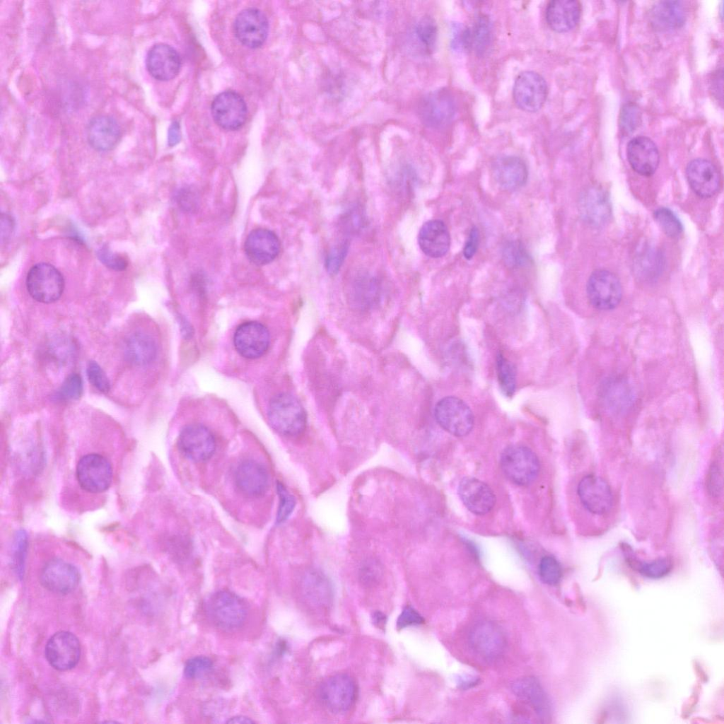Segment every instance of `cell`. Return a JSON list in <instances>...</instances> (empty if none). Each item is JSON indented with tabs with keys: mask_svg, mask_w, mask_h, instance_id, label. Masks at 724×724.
I'll use <instances>...</instances> for the list:
<instances>
[{
	"mask_svg": "<svg viewBox=\"0 0 724 724\" xmlns=\"http://www.w3.org/2000/svg\"><path fill=\"white\" fill-rule=\"evenodd\" d=\"M209 619L217 628L233 631L240 628L247 617L245 602L236 594L228 590L212 593L204 604Z\"/></svg>",
	"mask_w": 724,
	"mask_h": 724,
	"instance_id": "cell-1",
	"label": "cell"
},
{
	"mask_svg": "<svg viewBox=\"0 0 724 724\" xmlns=\"http://www.w3.org/2000/svg\"><path fill=\"white\" fill-rule=\"evenodd\" d=\"M268 419L272 428L279 433L294 437L305 429L306 413L300 402L291 394L281 393L271 400Z\"/></svg>",
	"mask_w": 724,
	"mask_h": 724,
	"instance_id": "cell-2",
	"label": "cell"
},
{
	"mask_svg": "<svg viewBox=\"0 0 724 724\" xmlns=\"http://www.w3.org/2000/svg\"><path fill=\"white\" fill-rule=\"evenodd\" d=\"M500 464L505 476L519 486L532 483L537 477L540 468L535 452L520 445L507 447L501 453Z\"/></svg>",
	"mask_w": 724,
	"mask_h": 724,
	"instance_id": "cell-3",
	"label": "cell"
},
{
	"mask_svg": "<svg viewBox=\"0 0 724 724\" xmlns=\"http://www.w3.org/2000/svg\"><path fill=\"white\" fill-rule=\"evenodd\" d=\"M357 696L355 680L346 674H337L323 680L318 688L322 705L333 713H344L354 704Z\"/></svg>",
	"mask_w": 724,
	"mask_h": 724,
	"instance_id": "cell-4",
	"label": "cell"
},
{
	"mask_svg": "<svg viewBox=\"0 0 724 724\" xmlns=\"http://www.w3.org/2000/svg\"><path fill=\"white\" fill-rule=\"evenodd\" d=\"M26 287L35 300L52 303L62 296L64 281L62 274L54 266L41 262L34 265L28 272Z\"/></svg>",
	"mask_w": 724,
	"mask_h": 724,
	"instance_id": "cell-5",
	"label": "cell"
},
{
	"mask_svg": "<svg viewBox=\"0 0 724 724\" xmlns=\"http://www.w3.org/2000/svg\"><path fill=\"white\" fill-rule=\"evenodd\" d=\"M434 416L437 423L455 436L467 435L474 426L471 409L457 397L448 396L440 399L436 404Z\"/></svg>",
	"mask_w": 724,
	"mask_h": 724,
	"instance_id": "cell-6",
	"label": "cell"
},
{
	"mask_svg": "<svg viewBox=\"0 0 724 724\" xmlns=\"http://www.w3.org/2000/svg\"><path fill=\"white\" fill-rule=\"evenodd\" d=\"M76 475L82 489L91 494H99L107 491L110 486L112 468L110 462L103 455L90 453L78 460Z\"/></svg>",
	"mask_w": 724,
	"mask_h": 724,
	"instance_id": "cell-7",
	"label": "cell"
},
{
	"mask_svg": "<svg viewBox=\"0 0 724 724\" xmlns=\"http://www.w3.org/2000/svg\"><path fill=\"white\" fill-rule=\"evenodd\" d=\"M457 103L448 89L433 90L425 95L419 105V115L423 123L433 129L448 125L457 112Z\"/></svg>",
	"mask_w": 724,
	"mask_h": 724,
	"instance_id": "cell-8",
	"label": "cell"
},
{
	"mask_svg": "<svg viewBox=\"0 0 724 724\" xmlns=\"http://www.w3.org/2000/svg\"><path fill=\"white\" fill-rule=\"evenodd\" d=\"M586 293L590 305L600 310L615 308L620 303L622 288L619 279L611 272L598 269L590 276Z\"/></svg>",
	"mask_w": 724,
	"mask_h": 724,
	"instance_id": "cell-9",
	"label": "cell"
},
{
	"mask_svg": "<svg viewBox=\"0 0 724 724\" xmlns=\"http://www.w3.org/2000/svg\"><path fill=\"white\" fill-rule=\"evenodd\" d=\"M548 94L544 78L538 73L525 71L516 78L513 96L516 105L523 111L535 112L544 105Z\"/></svg>",
	"mask_w": 724,
	"mask_h": 724,
	"instance_id": "cell-10",
	"label": "cell"
},
{
	"mask_svg": "<svg viewBox=\"0 0 724 724\" xmlns=\"http://www.w3.org/2000/svg\"><path fill=\"white\" fill-rule=\"evenodd\" d=\"M177 446L185 457L193 462H201L212 457L216 449V441L206 427L201 424H191L181 431Z\"/></svg>",
	"mask_w": 724,
	"mask_h": 724,
	"instance_id": "cell-11",
	"label": "cell"
},
{
	"mask_svg": "<svg viewBox=\"0 0 724 724\" xmlns=\"http://www.w3.org/2000/svg\"><path fill=\"white\" fill-rule=\"evenodd\" d=\"M49 665L59 671L74 668L80 659L81 645L78 638L71 632L61 631L52 636L45 649Z\"/></svg>",
	"mask_w": 724,
	"mask_h": 724,
	"instance_id": "cell-12",
	"label": "cell"
},
{
	"mask_svg": "<svg viewBox=\"0 0 724 724\" xmlns=\"http://www.w3.org/2000/svg\"><path fill=\"white\" fill-rule=\"evenodd\" d=\"M80 578L79 571L74 565L59 558L47 561L40 575L42 586L57 594H68L74 590Z\"/></svg>",
	"mask_w": 724,
	"mask_h": 724,
	"instance_id": "cell-13",
	"label": "cell"
},
{
	"mask_svg": "<svg viewBox=\"0 0 724 724\" xmlns=\"http://www.w3.org/2000/svg\"><path fill=\"white\" fill-rule=\"evenodd\" d=\"M211 114L221 127L235 130L243 125L247 117V106L237 93L226 90L218 94L211 104Z\"/></svg>",
	"mask_w": 724,
	"mask_h": 724,
	"instance_id": "cell-14",
	"label": "cell"
},
{
	"mask_svg": "<svg viewBox=\"0 0 724 724\" xmlns=\"http://www.w3.org/2000/svg\"><path fill=\"white\" fill-rule=\"evenodd\" d=\"M577 493L583 507L590 513L604 515L612 506L613 496L608 484L601 477L588 474L579 481Z\"/></svg>",
	"mask_w": 724,
	"mask_h": 724,
	"instance_id": "cell-15",
	"label": "cell"
},
{
	"mask_svg": "<svg viewBox=\"0 0 724 724\" xmlns=\"http://www.w3.org/2000/svg\"><path fill=\"white\" fill-rule=\"evenodd\" d=\"M268 30L266 16L257 8L243 10L234 21L235 36L241 43L250 48L260 47L267 37Z\"/></svg>",
	"mask_w": 724,
	"mask_h": 724,
	"instance_id": "cell-16",
	"label": "cell"
},
{
	"mask_svg": "<svg viewBox=\"0 0 724 724\" xmlns=\"http://www.w3.org/2000/svg\"><path fill=\"white\" fill-rule=\"evenodd\" d=\"M469 641L474 652L488 660L501 656L506 645L500 629L489 621H482L474 626L470 632Z\"/></svg>",
	"mask_w": 724,
	"mask_h": 724,
	"instance_id": "cell-17",
	"label": "cell"
},
{
	"mask_svg": "<svg viewBox=\"0 0 724 724\" xmlns=\"http://www.w3.org/2000/svg\"><path fill=\"white\" fill-rule=\"evenodd\" d=\"M267 329L257 322H247L240 325L233 337L237 351L247 358H256L263 355L269 345Z\"/></svg>",
	"mask_w": 724,
	"mask_h": 724,
	"instance_id": "cell-18",
	"label": "cell"
},
{
	"mask_svg": "<svg viewBox=\"0 0 724 724\" xmlns=\"http://www.w3.org/2000/svg\"><path fill=\"white\" fill-rule=\"evenodd\" d=\"M460 500L465 507L476 515H484L494 506L496 497L491 488L474 477H465L457 489Z\"/></svg>",
	"mask_w": 724,
	"mask_h": 724,
	"instance_id": "cell-19",
	"label": "cell"
},
{
	"mask_svg": "<svg viewBox=\"0 0 724 724\" xmlns=\"http://www.w3.org/2000/svg\"><path fill=\"white\" fill-rule=\"evenodd\" d=\"M148 73L159 81H168L177 76L181 67V59L171 46L158 43L148 52L146 61Z\"/></svg>",
	"mask_w": 724,
	"mask_h": 724,
	"instance_id": "cell-20",
	"label": "cell"
},
{
	"mask_svg": "<svg viewBox=\"0 0 724 724\" xmlns=\"http://www.w3.org/2000/svg\"><path fill=\"white\" fill-rule=\"evenodd\" d=\"M686 175L692 190L701 197H710L719 189L720 174L708 160L696 158L689 162L686 168Z\"/></svg>",
	"mask_w": 724,
	"mask_h": 724,
	"instance_id": "cell-21",
	"label": "cell"
},
{
	"mask_svg": "<svg viewBox=\"0 0 724 724\" xmlns=\"http://www.w3.org/2000/svg\"><path fill=\"white\" fill-rule=\"evenodd\" d=\"M280 242L276 235L266 228H257L247 235L245 252L247 258L257 265L272 262L279 255Z\"/></svg>",
	"mask_w": 724,
	"mask_h": 724,
	"instance_id": "cell-22",
	"label": "cell"
},
{
	"mask_svg": "<svg viewBox=\"0 0 724 724\" xmlns=\"http://www.w3.org/2000/svg\"><path fill=\"white\" fill-rule=\"evenodd\" d=\"M269 481L268 471L255 460H243L236 467L235 482L245 495L251 497L262 496L267 491Z\"/></svg>",
	"mask_w": 724,
	"mask_h": 724,
	"instance_id": "cell-23",
	"label": "cell"
},
{
	"mask_svg": "<svg viewBox=\"0 0 724 724\" xmlns=\"http://www.w3.org/2000/svg\"><path fill=\"white\" fill-rule=\"evenodd\" d=\"M626 155L631 168L643 176L652 175L658 168L660 155L655 143L646 136H637L630 140Z\"/></svg>",
	"mask_w": 724,
	"mask_h": 724,
	"instance_id": "cell-24",
	"label": "cell"
},
{
	"mask_svg": "<svg viewBox=\"0 0 724 724\" xmlns=\"http://www.w3.org/2000/svg\"><path fill=\"white\" fill-rule=\"evenodd\" d=\"M494 179L505 190H516L525 185L528 170L522 158L515 156H504L496 158L492 164Z\"/></svg>",
	"mask_w": 724,
	"mask_h": 724,
	"instance_id": "cell-25",
	"label": "cell"
},
{
	"mask_svg": "<svg viewBox=\"0 0 724 724\" xmlns=\"http://www.w3.org/2000/svg\"><path fill=\"white\" fill-rule=\"evenodd\" d=\"M600 397L607 410L622 414L628 411L635 401L634 390L629 382L621 377L606 379L600 388Z\"/></svg>",
	"mask_w": 724,
	"mask_h": 724,
	"instance_id": "cell-26",
	"label": "cell"
},
{
	"mask_svg": "<svg viewBox=\"0 0 724 724\" xmlns=\"http://www.w3.org/2000/svg\"><path fill=\"white\" fill-rule=\"evenodd\" d=\"M418 243L428 257L440 258L445 255L450 249V235L444 222L433 219L424 223L419 233Z\"/></svg>",
	"mask_w": 724,
	"mask_h": 724,
	"instance_id": "cell-27",
	"label": "cell"
},
{
	"mask_svg": "<svg viewBox=\"0 0 724 724\" xmlns=\"http://www.w3.org/2000/svg\"><path fill=\"white\" fill-rule=\"evenodd\" d=\"M86 136L92 148L99 151H107L116 146L121 131L114 118L98 115L89 121L86 127Z\"/></svg>",
	"mask_w": 724,
	"mask_h": 724,
	"instance_id": "cell-28",
	"label": "cell"
},
{
	"mask_svg": "<svg viewBox=\"0 0 724 724\" xmlns=\"http://www.w3.org/2000/svg\"><path fill=\"white\" fill-rule=\"evenodd\" d=\"M301 594L312 607L327 608L333 600L332 585L328 578L320 571H308L303 577Z\"/></svg>",
	"mask_w": 724,
	"mask_h": 724,
	"instance_id": "cell-29",
	"label": "cell"
},
{
	"mask_svg": "<svg viewBox=\"0 0 724 724\" xmlns=\"http://www.w3.org/2000/svg\"><path fill=\"white\" fill-rule=\"evenodd\" d=\"M579 210L583 218L593 226H601L609 218L611 205L606 192L596 187L586 189L579 200Z\"/></svg>",
	"mask_w": 724,
	"mask_h": 724,
	"instance_id": "cell-30",
	"label": "cell"
},
{
	"mask_svg": "<svg viewBox=\"0 0 724 724\" xmlns=\"http://www.w3.org/2000/svg\"><path fill=\"white\" fill-rule=\"evenodd\" d=\"M687 18V9L682 1H660L649 12L651 25L658 30L668 31L682 26Z\"/></svg>",
	"mask_w": 724,
	"mask_h": 724,
	"instance_id": "cell-31",
	"label": "cell"
},
{
	"mask_svg": "<svg viewBox=\"0 0 724 724\" xmlns=\"http://www.w3.org/2000/svg\"><path fill=\"white\" fill-rule=\"evenodd\" d=\"M580 5L573 0H554L546 8V20L555 32L566 33L572 30L578 23Z\"/></svg>",
	"mask_w": 724,
	"mask_h": 724,
	"instance_id": "cell-32",
	"label": "cell"
},
{
	"mask_svg": "<svg viewBox=\"0 0 724 724\" xmlns=\"http://www.w3.org/2000/svg\"><path fill=\"white\" fill-rule=\"evenodd\" d=\"M512 691L522 701L530 705L542 718L549 717L551 706L549 699L534 677H526L515 680L512 684Z\"/></svg>",
	"mask_w": 724,
	"mask_h": 724,
	"instance_id": "cell-33",
	"label": "cell"
},
{
	"mask_svg": "<svg viewBox=\"0 0 724 724\" xmlns=\"http://www.w3.org/2000/svg\"><path fill=\"white\" fill-rule=\"evenodd\" d=\"M157 344L150 334L136 331L126 339L124 354L129 363L136 366H145L151 363L157 354Z\"/></svg>",
	"mask_w": 724,
	"mask_h": 724,
	"instance_id": "cell-34",
	"label": "cell"
},
{
	"mask_svg": "<svg viewBox=\"0 0 724 724\" xmlns=\"http://www.w3.org/2000/svg\"><path fill=\"white\" fill-rule=\"evenodd\" d=\"M351 305L366 310L376 306L380 299V284L373 276H362L354 280L348 290Z\"/></svg>",
	"mask_w": 724,
	"mask_h": 724,
	"instance_id": "cell-35",
	"label": "cell"
},
{
	"mask_svg": "<svg viewBox=\"0 0 724 724\" xmlns=\"http://www.w3.org/2000/svg\"><path fill=\"white\" fill-rule=\"evenodd\" d=\"M621 547L629 566L643 576L653 579L660 578L667 576L672 568V561L670 558L664 557L651 561H643L634 555L632 548L627 544L622 543Z\"/></svg>",
	"mask_w": 724,
	"mask_h": 724,
	"instance_id": "cell-36",
	"label": "cell"
},
{
	"mask_svg": "<svg viewBox=\"0 0 724 724\" xmlns=\"http://www.w3.org/2000/svg\"><path fill=\"white\" fill-rule=\"evenodd\" d=\"M469 28L470 49L478 56L484 55L489 49L492 40V25L489 18L479 15Z\"/></svg>",
	"mask_w": 724,
	"mask_h": 724,
	"instance_id": "cell-37",
	"label": "cell"
},
{
	"mask_svg": "<svg viewBox=\"0 0 724 724\" xmlns=\"http://www.w3.org/2000/svg\"><path fill=\"white\" fill-rule=\"evenodd\" d=\"M496 372L500 390L507 397H511L516 388V368L501 353L496 356Z\"/></svg>",
	"mask_w": 724,
	"mask_h": 724,
	"instance_id": "cell-38",
	"label": "cell"
},
{
	"mask_svg": "<svg viewBox=\"0 0 724 724\" xmlns=\"http://www.w3.org/2000/svg\"><path fill=\"white\" fill-rule=\"evenodd\" d=\"M653 217L662 231L669 237H678L683 226L677 216L669 209L660 207L653 213Z\"/></svg>",
	"mask_w": 724,
	"mask_h": 724,
	"instance_id": "cell-39",
	"label": "cell"
},
{
	"mask_svg": "<svg viewBox=\"0 0 724 724\" xmlns=\"http://www.w3.org/2000/svg\"><path fill=\"white\" fill-rule=\"evenodd\" d=\"M418 40L426 51H432L438 38V27L436 21L429 16L423 17L415 27Z\"/></svg>",
	"mask_w": 724,
	"mask_h": 724,
	"instance_id": "cell-40",
	"label": "cell"
},
{
	"mask_svg": "<svg viewBox=\"0 0 724 724\" xmlns=\"http://www.w3.org/2000/svg\"><path fill=\"white\" fill-rule=\"evenodd\" d=\"M641 122V112L637 105L629 103L623 105L619 117L621 132L627 135L634 132Z\"/></svg>",
	"mask_w": 724,
	"mask_h": 724,
	"instance_id": "cell-41",
	"label": "cell"
},
{
	"mask_svg": "<svg viewBox=\"0 0 724 724\" xmlns=\"http://www.w3.org/2000/svg\"><path fill=\"white\" fill-rule=\"evenodd\" d=\"M503 257L508 266L524 267L530 262V257L522 244L513 240L507 243L503 248Z\"/></svg>",
	"mask_w": 724,
	"mask_h": 724,
	"instance_id": "cell-42",
	"label": "cell"
},
{
	"mask_svg": "<svg viewBox=\"0 0 724 724\" xmlns=\"http://www.w3.org/2000/svg\"><path fill=\"white\" fill-rule=\"evenodd\" d=\"M541 580L550 585H556L562 576V568L557 559L552 556H544L538 566Z\"/></svg>",
	"mask_w": 724,
	"mask_h": 724,
	"instance_id": "cell-43",
	"label": "cell"
},
{
	"mask_svg": "<svg viewBox=\"0 0 724 724\" xmlns=\"http://www.w3.org/2000/svg\"><path fill=\"white\" fill-rule=\"evenodd\" d=\"M349 248V242L346 239L336 243L327 252L325 257V268L328 274L335 275L338 273Z\"/></svg>",
	"mask_w": 724,
	"mask_h": 724,
	"instance_id": "cell-44",
	"label": "cell"
},
{
	"mask_svg": "<svg viewBox=\"0 0 724 724\" xmlns=\"http://www.w3.org/2000/svg\"><path fill=\"white\" fill-rule=\"evenodd\" d=\"M83 393V382L77 373L69 375L57 390L55 397L61 401L76 400Z\"/></svg>",
	"mask_w": 724,
	"mask_h": 724,
	"instance_id": "cell-45",
	"label": "cell"
},
{
	"mask_svg": "<svg viewBox=\"0 0 724 724\" xmlns=\"http://www.w3.org/2000/svg\"><path fill=\"white\" fill-rule=\"evenodd\" d=\"M27 548V533L24 530H20L15 536L13 564L15 572L21 580L24 576Z\"/></svg>",
	"mask_w": 724,
	"mask_h": 724,
	"instance_id": "cell-46",
	"label": "cell"
},
{
	"mask_svg": "<svg viewBox=\"0 0 724 724\" xmlns=\"http://www.w3.org/2000/svg\"><path fill=\"white\" fill-rule=\"evenodd\" d=\"M276 491L279 503L276 520L278 524H281L285 522L292 514L296 502L294 496L281 482L278 481L276 483Z\"/></svg>",
	"mask_w": 724,
	"mask_h": 724,
	"instance_id": "cell-47",
	"label": "cell"
},
{
	"mask_svg": "<svg viewBox=\"0 0 724 724\" xmlns=\"http://www.w3.org/2000/svg\"><path fill=\"white\" fill-rule=\"evenodd\" d=\"M212 667L213 662L209 657L194 656L186 661L183 668V675L187 679H196L210 672Z\"/></svg>",
	"mask_w": 724,
	"mask_h": 724,
	"instance_id": "cell-48",
	"label": "cell"
},
{
	"mask_svg": "<svg viewBox=\"0 0 724 724\" xmlns=\"http://www.w3.org/2000/svg\"><path fill=\"white\" fill-rule=\"evenodd\" d=\"M86 373L90 383L97 390L103 393H107L110 391V383L109 379L97 362L90 361L88 363Z\"/></svg>",
	"mask_w": 724,
	"mask_h": 724,
	"instance_id": "cell-49",
	"label": "cell"
},
{
	"mask_svg": "<svg viewBox=\"0 0 724 724\" xmlns=\"http://www.w3.org/2000/svg\"><path fill=\"white\" fill-rule=\"evenodd\" d=\"M707 488L710 494L713 497H719L723 494V465L717 461H713L709 468L707 476Z\"/></svg>",
	"mask_w": 724,
	"mask_h": 724,
	"instance_id": "cell-50",
	"label": "cell"
},
{
	"mask_svg": "<svg viewBox=\"0 0 724 724\" xmlns=\"http://www.w3.org/2000/svg\"><path fill=\"white\" fill-rule=\"evenodd\" d=\"M97 256L103 264L111 269L122 271L127 267V261L124 257L112 252L106 246L100 247L97 251Z\"/></svg>",
	"mask_w": 724,
	"mask_h": 724,
	"instance_id": "cell-51",
	"label": "cell"
},
{
	"mask_svg": "<svg viewBox=\"0 0 724 724\" xmlns=\"http://www.w3.org/2000/svg\"><path fill=\"white\" fill-rule=\"evenodd\" d=\"M451 47L457 51L469 50L470 48L469 28L460 23L452 27Z\"/></svg>",
	"mask_w": 724,
	"mask_h": 724,
	"instance_id": "cell-52",
	"label": "cell"
},
{
	"mask_svg": "<svg viewBox=\"0 0 724 724\" xmlns=\"http://www.w3.org/2000/svg\"><path fill=\"white\" fill-rule=\"evenodd\" d=\"M424 622L421 615L411 606L405 607L397 621V626L403 629L410 626L419 625Z\"/></svg>",
	"mask_w": 724,
	"mask_h": 724,
	"instance_id": "cell-53",
	"label": "cell"
},
{
	"mask_svg": "<svg viewBox=\"0 0 724 724\" xmlns=\"http://www.w3.org/2000/svg\"><path fill=\"white\" fill-rule=\"evenodd\" d=\"M342 223L344 230L351 233L358 231L363 226V215L358 209L354 208L349 210L344 216Z\"/></svg>",
	"mask_w": 724,
	"mask_h": 724,
	"instance_id": "cell-54",
	"label": "cell"
},
{
	"mask_svg": "<svg viewBox=\"0 0 724 724\" xmlns=\"http://www.w3.org/2000/svg\"><path fill=\"white\" fill-rule=\"evenodd\" d=\"M381 576V570L379 565L374 561L366 563L360 571L361 581L366 585L370 586L376 583Z\"/></svg>",
	"mask_w": 724,
	"mask_h": 724,
	"instance_id": "cell-55",
	"label": "cell"
},
{
	"mask_svg": "<svg viewBox=\"0 0 724 724\" xmlns=\"http://www.w3.org/2000/svg\"><path fill=\"white\" fill-rule=\"evenodd\" d=\"M479 243V233L477 227L470 230L463 248V255L466 259H471L475 255Z\"/></svg>",
	"mask_w": 724,
	"mask_h": 724,
	"instance_id": "cell-56",
	"label": "cell"
},
{
	"mask_svg": "<svg viewBox=\"0 0 724 724\" xmlns=\"http://www.w3.org/2000/svg\"><path fill=\"white\" fill-rule=\"evenodd\" d=\"M1 223V238L3 242L6 240L12 233L14 221L10 215L2 213Z\"/></svg>",
	"mask_w": 724,
	"mask_h": 724,
	"instance_id": "cell-57",
	"label": "cell"
},
{
	"mask_svg": "<svg viewBox=\"0 0 724 724\" xmlns=\"http://www.w3.org/2000/svg\"><path fill=\"white\" fill-rule=\"evenodd\" d=\"M168 144L170 146H174L177 144L180 139V130L179 124L174 121L168 129Z\"/></svg>",
	"mask_w": 724,
	"mask_h": 724,
	"instance_id": "cell-58",
	"label": "cell"
},
{
	"mask_svg": "<svg viewBox=\"0 0 724 724\" xmlns=\"http://www.w3.org/2000/svg\"><path fill=\"white\" fill-rule=\"evenodd\" d=\"M479 683V678L472 676H463L460 677L458 680V685L461 689H465L471 688Z\"/></svg>",
	"mask_w": 724,
	"mask_h": 724,
	"instance_id": "cell-59",
	"label": "cell"
},
{
	"mask_svg": "<svg viewBox=\"0 0 724 724\" xmlns=\"http://www.w3.org/2000/svg\"><path fill=\"white\" fill-rule=\"evenodd\" d=\"M227 723L231 724H251L255 723L251 718L244 716H235L228 718Z\"/></svg>",
	"mask_w": 724,
	"mask_h": 724,
	"instance_id": "cell-60",
	"label": "cell"
},
{
	"mask_svg": "<svg viewBox=\"0 0 724 724\" xmlns=\"http://www.w3.org/2000/svg\"><path fill=\"white\" fill-rule=\"evenodd\" d=\"M373 621L378 627H384L386 622V617L380 612H375L373 614Z\"/></svg>",
	"mask_w": 724,
	"mask_h": 724,
	"instance_id": "cell-61",
	"label": "cell"
}]
</instances>
